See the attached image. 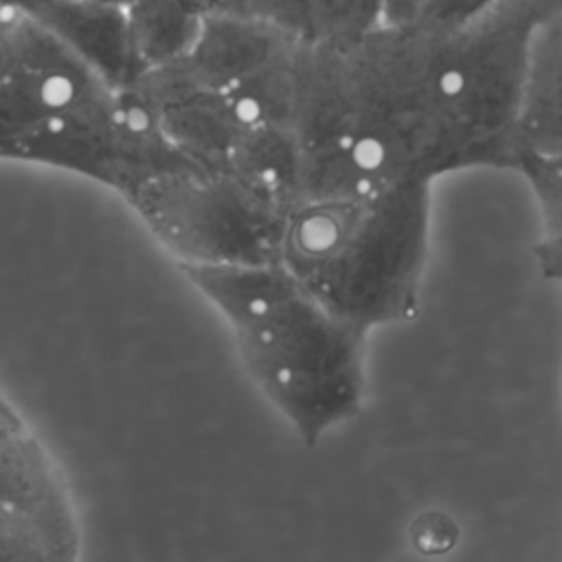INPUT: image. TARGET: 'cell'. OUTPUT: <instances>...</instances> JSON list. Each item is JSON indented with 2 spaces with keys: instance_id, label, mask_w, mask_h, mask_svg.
<instances>
[{
  "instance_id": "5bb4252c",
  "label": "cell",
  "mask_w": 562,
  "mask_h": 562,
  "mask_svg": "<svg viewBox=\"0 0 562 562\" xmlns=\"http://www.w3.org/2000/svg\"><path fill=\"white\" fill-rule=\"evenodd\" d=\"M419 0H384V24H408L415 20Z\"/></svg>"
},
{
  "instance_id": "9c48e42d",
  "label": "cell",
  "mask_w": 562,
  "mask_h": 562,
  "mask_svg": "<svg viewBox=\"0 0 562 562\" xmlns=\"http://www.w3.org/2000/svg\"><path fill=\"white\" fill-rule=\"evenodd\" d=\"M518 138L520 149L562 154V9L536 29Z\"/></svg>"
},
{
  "instance_id": "52a82bcc",
  "label": "cell",
  "mask_w": 562,
  "mask_h": 562,
  "mask_svg": "<svg viewBox=\"0 0 562 562\" xmlns=\"http://www.w3.org/2000/svg\"><path fill=\"white\" fill-rule=\"evenodd\" d=\"M294 40L279 29L231 11H209L191 50L180 59L200 83L224 90L281 57Z\"/></svg>"
},
{
  "instance_id": "8992f818",
  "label": "cell",
  "mask_w": 562,
  "mask_h": 562,
  "mask_svg": "<svg viewBox=\"0 0 562 562\" xmlns=\"http://www.w3.org/2000/svg\"><path fill=\"white\" fill-rule=\"evenodd\" d=\"M26 13L44 22L112 88H127L145 72L127 7L94 0H46Z\"/></svg>"
},
{
  "instance_id": "8fae6325",
  "label": "cell",
  "mask_w": 562,
  "mask_h": 562,
  "mask_svg": "<svg viewBox=\"0 0 562 562\" xmlns=\"http://www.w3.org/2000/svg\"><path fill=\"white\" fill-rule=\"evenodd\" d=\"M516 171L529 182L540 209L544 237L533 255L549 279H562V154H542L522 147Z\"/></svg>"
},
{
  "instance_id": "277c9868",
  "label": "cell",
  "mask_w": 562,
  "mask_h": 562,
  "mask_svg": "<svg viewBox=\"0 0 562 562\" xmlns=\"http://www.w3.org/2000/svg\"><path fill=\"white\" fill-rule=\"evenodd\" d=\"M0 158L64 169L114 191L130 167L121 90L26 11L0 26Z\"/></svg>"
},
{
  "instance_id": "30bf717a",
  "label": "cell",
  "mask_w": 562,
  "mask_h": 562,
  "mask_svg": "<svg viewBox=\"0 0 562 562\" xmlns=\"http://www.w3.org/2000/svg\"><path fill=\"white\" fill-rule=\"evenodd\" d=\"M209 11V0H134L127 15L143 68L182 59L195 44Z\"/></svg>"
},
{
  "instance_id": "3957f363",
  "label": "cell",
  "mask_w": 562,
  "mask_h": 562,
  "mask_svg": "<svg viewBox=\"0 0 562 562\" xmlns=\"http://www.w3.org/2000/svg\"><path fill=\"white\" fill-rule=\"evenodd\" d=\"M428 231V182L299 202L285 215L277 263L329 312L369 334L417 316Z\"/></svg>"
},
{
  "instance_id": "7c38bea8",
  "label": "cell",
  "mask_w": 562,
  "mask_h": 562,
  "mask_svg": "<svg viewBox=\"0 0 562 562\" xmlns=\"http://www.w3.org/2000/svg\"><path fill=\"white\" fill-rule=\"evenodd\" d=\"M411 538L417 551L437 555L450 551L459 540L457 522L441 512H424L415 518Z\"/></svg>"
},
{
  "instance_id": "9a60e30c",
  "label": "cell",
  "mask_w": 562,
  "mask_h": 562,
  "mask_svg": "<svg viewBox=\"0 0 562 562\" xmlns=\"http://www.w3.org/2000/svg\"><path fill=\"white\" fill-rule=\"evenodd\" d=\"M22 13V0H0V26Z\"/></svg>"
},
{
  "instance_id": "6da1fadb",
  "label": "cell",
  "mask_w": 562,
  "mask_h": 562,
  "mask_svg": "<svg viewBox=\"0 0 562 562\" xmlns=\"http://www.w3.org/2000/svg\"><path fill=\"white\" fill-rule=\"evenodd\" d=\"M349 119L345 195L428 182L496 156L472 130L463 105L461 26L380 24L340 42Z\"/></svg>"
},
{
  "instance_id": "7a4b0ae2",
  "label": "cell",
  "mask_w": 562,
  "mask_h": 562,
  "mask_svg": "<svg viewBox=\"0 0 562 562\" xmlns=\"http://www.w3.org/2000/svg\"><path fill=\"white\" fill-rule=\"evenodd\" d=\"M222 314L268 402L312 446L360 413L369 334L329 312L281 263H178Z\"/></svg>"
},
{
  "instance_id": "5b68a950",
  "label": "cell",
  "mask_w": 562,
  "mask_h": 562,
  "mask_svg": "<svg viewBox=\"0 0 562 562\" xmlns=\"http://www.w3.org/2000/svg\"><path fill=\"white\" fill-rule=\"evenodd\" d=\"M123 198L178 263H274L285 213L173 145Z\"/></svg>"
},
{
  "instance_id": "2e32d148",
  "label": "cell",
  "mask_w": 562,
  "mask_h": 562,
  "mask_svg": "<svg viewBox=\"0 0 562 562\" xmlns=\"http://www.w3.org/2000/svg\"><path fill=\"white\" fill-rule=\"evenodd\" d=\"M540 9H542V13L544 15H549V13H553V11H560L562 9V0H533Z\"/></svg>"
},
{
  "instance_id": "ba28073f",
  "label": "cell",
  "mask_w": 562,
  "mask_h": 562,
  "mask_svg": "<svg viewBox=\"0 0 562 562\" xmlns=\"http://www.w3.org/2000/svg\"><path fill=\"white\" fill-rule=\"evenodd\" d=\"M211 11L261 20L296 44L351 42L384 24V0H209Z\"/></svg>"
},
{
  "instance_id": "4fadbf2b",
  "label": "cell",
  "mask_w": 562,
  "mask_h": 562,
  "mask_svg": "<svg viewBox=\"0 0 562 562\" xmlns=\"http://www.w3.org/2000/svg\"><path fill=\"white\" fill-rule=\"evenodd\" d=\"M492 0H419L413 22L443 26V29H457V26H463L465 22H470Z\"/></svg>"
}]
</instances>
